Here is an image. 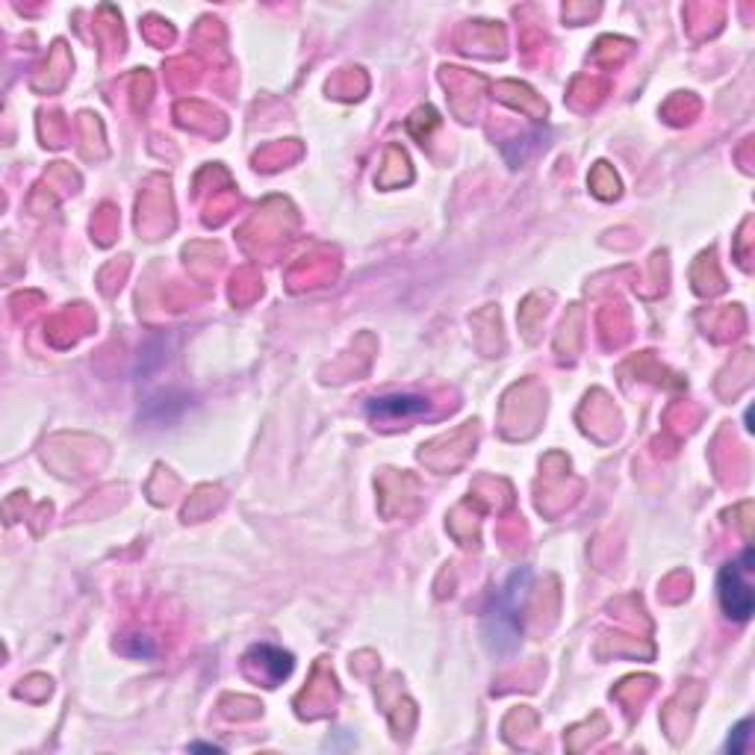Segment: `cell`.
<instances>
[{
    "label": "cell",
    "instance_id": "obj_2",
    "mask_svg": "<svg viewBox=\"0 0 755 755\" xmlns=\"http://www.w3.org/2000/svg\"><path fill=\"white\" fill-rule=\"evenodd\" d=\"M753 570L755 555L753 549L741 555L738 561L726 563L717 576V599H721L723 611L738 623H747L755 608V590H753Z\"/></svg>",
    "mask_w": 755,
    "mask_h": 755
},
{
    "label": "cell",
    "instance_id": "obj_3",
    "mask_svg": "<svg viewBox=\"0 0 755 755\" xmlns=\"http://www.w3.org/2000/svg\"><path fill=\"white\" fill-rule=\"evenodd\" d=\"M428 407H431L428 399L416 393H393V395H381V399L366 402V413H370V420L390 422V425H395V422L420 420V416L428 413Z\"/></svg>",
    "mask_w": 755,
    "mask_h": 755
},
{
    "label": "cell",
    "instance_id": "obj_1",
    "mask_svg": "<svg viewBox=\"0 0 755 755\" xmlns=\"http://www.w3.org/2000/svg\"><path fill=\"white\" fill-rule=\"evenodd\" d=\"M531 588V572L517 570L484 608L482 638L493 655H510L523 641V611Z\"/></svg>",
    "mask_w": 755,
    "mask_h": 755
},
{
    "label": "cell",
    "instance_id": "obj_5",
    "mask_svg": "<svg viewBox=\"0 0 755 755\" xmlns=\"http://www.w3.org/2000/svg\"><path fill=\"white\" fill-rule=\"evenodd\" d=\"M749 730H753V723H749V721H744V723H741V726H738V730L732 732V738H730V747H726V749H730V753H732V755H741V753H744V749H747V741H749Z\"/></svg>",
    "mask_w": 755,
    "mask_h": 755
},
{
    "label": "cell",
    "instance_id": "obj_4",
    "mask_svg": "<svg viewBox=\"0 0 755 755\" xmlns=\"http://www.w3.org/2000/svg\"><path fill=\"white\" fill-rule=\"evenodd\" d=\"M248 668L255 670L266 685L275 687L281 685L283 679H290L296 664H292L290 652L278 650V647H269V643H260V647H255V650L248 652Z\"/></svg>",
    "mask_w": 755,
    "mask_h": 755
}]
</instances>
